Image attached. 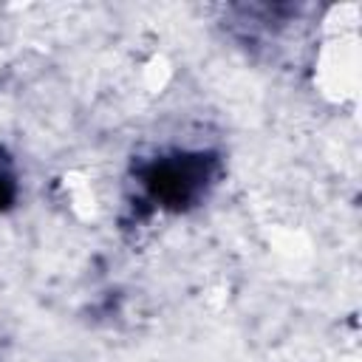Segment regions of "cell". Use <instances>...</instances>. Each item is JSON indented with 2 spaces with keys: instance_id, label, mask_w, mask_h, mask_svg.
<instances>
[{
  "instance_id": "1",
  "label": "cell",
  "mask_w": 362,
  "mask_h": 362,
  "mask_svg": "<svg viewBox=\"0 0 362 362\" xmlns=\"http://www.w3.org/2000/svg\"><path fill=\"white\" fill-rule=\"evenodd\" d=\"M223 158L209 147H164L136 158L133 201L144 215H184L198 209L221 184Z\"/></svg>"
},
{
  "instance_id": "2",
  "label": "cell",
  "mask_w": 362,
  "mask_h": 362,
  "mask_svg": "<svg viewBox=\"0 0 362 362\" xmlns=\"http://www.w3.org/2000/svg\"><path fill=\"white\" fill-rule=\"evenodd\" d=\"M20 198V178H17V170L11 164V158L0 150V215L14 209Z\"/></svg>"
}]
</instances>
